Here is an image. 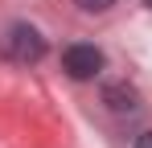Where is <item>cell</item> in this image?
Returning <instances> with one entry per match:
<instances>
[{
    "label": "cell",
    "instance_id": "cell-5",
    "mask_svg": "<svg viewBox=\"0 0 152 148\" xmlns=\"http://www.w3.org/2000/svg\"><path fill=\"white\" fill-rule=\"evenodd\" d=\"M132 148H152V132H140V136H136V144Z\"/></svg>",
    "mask_w": 152,
    "mask_h": 148
},
{
    "label": "cell",
    "instance_id": "cell-1",
    "mask_svg": "<svg viewBox=\"0 0 152 148\" xmlns=\"http://www.w3.org/2000/svg\"><path fill=\"white\" fill-rule=\"evenodd\" d=\"M45 53H50V45H45L41 29L29 21H12L0 37V58L12 62V66H37Z\"/></svg>",
    "mask_w": 152,
    "mask_h": 148
},
{
    "label": "cell",
    "instance_id": "cell-4",
    "mask_svg": "<svg viewBox=\"0 0 152 148\" xmlns=\"http://www.w3.org/2000/svg\"><path fill=\"white\" fill-rule=\"evenodd\" d=\"M74 4L82 8V12H107V8H111L115 0H74Z\"/></svg>",
    "mask_w": 152,
    "mask_h": 148
},
{
    "label": "cell",
    "instance_id": "cell-6",
    "mask_svg": "<svg viewBox=\"0 0 152 148\" xmlns=\"http://www.w3.org/2000/svg\"><path fill=\"white\" fill-rule=\"evenodd\" d=\"M144 4H148V8H152V0H144Z\"/></svg>",
    "mask_w": 152,
    "mask_h": 148
},
{
    "label": "cell",
    "instance_id": "cell-3",
    "mask_svg": "<svg viewBox=\"0 0 152 148\" xmlns=\"http://www.w3.org/2000/svg\"><path fill=\"white\" fill-rule=\"evenodd\" d=\"M107 103H111V111H136L140 107V95L119 82V86H107Z\"/></svg>",
    "mask_w": 152,
    "mask_h": 148
},
{
    "label": "cell",
    "instance_id": "cell-2",
    "mask_svg": "<svg viewBox=\"0 0 152 148\" xmlns=\"http://www.w3.org/2000/svg\"><path fill=\"white\" fill-rule=\"evenodd\" d=\"M103 66H107V53L91 41H74V45L62 49V70L70 74L74 82H86V78H99Z\"/></svg>",
    "mask_w": 152,
    "mask_h": 148
}]
</instances>
